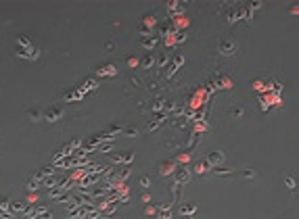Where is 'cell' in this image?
<instances>
[{
	"label": "cell",
	"mask_w": 299,
	"mask_h": 219,
	"mask_svg": "<svg viewBox=\"0 0 299 219\" xmlns=\"http://www.w3.org/2000/svg\"><path fill=\"white\" fill-rule=\"evenodd\" d=\"M236 42H232V40H222L220 42V46H217V50L222 52V54H234L236 52Z\"/></svg>",
	"instance_id": "cell-3"
},
{
	"label": "cell",
	"mask_w": 299,
	"mask_h": 219,
	"mask_svg": "<svg viewBox=\"0 0 299 219\" xmlns=\"http://www.w3.org/2000/svg\"><path fill=\"white\" fill-rule=\"evenodd\" d=\"M126 136H128V138H134V136H138V130H136V128H130V130H126Z\"/></svg>",
	"instance_id": "cell-10"
},
{
	"label": "cell",
	"mask_w": 299,
	"mask_h": 219,
	"mask_svg": "<svg viewBox=\"0 0 299 219\" xmlns=\"http://www.w3.org/2000/svg\"><path fill=\"white\" fill-rule=\"evenodd\" d=\"M27 117L32 119V121H40V119H44V111H40V109H29L27 111Z\"/></svg>",
	"instance_id": "cell-4"
},
{
	"label": "cell",
	"mask_w": 299,
	"mask_h": 219,
	"mask_svg": "<svg viewBox=\"0 0 299 219\" xmlns=\"http://www.w3.org/2000/svg\"><path fill=\"white\" fill-rule=\"evenodd\" d=\"M171 171V165H165V163H163V165H161V173L165 175V173H170Z\"/></svg>",
	"instance_id": "cell-14"
},
{
	"label": "cell",
	"mask_w": 299,
	"mask_h": 219,
	"mask_svg": "<svg viewBox=\"0 0 299 219\" xmlns=\"http://www.w3.org/2000/svg\"><path fill=\"white\" fill-rule=\"evenodd\" d=\"M61 117H63V109H59V106H50V109L44 111V119H46L48 123H54V121H59Z\"/></svg>",
	"instance_id": "cell-2"
},
{
	"label": "cell",
	"mask_w": 299,
	"mask_h": 219,
	"mask_svg": "<svg viewBox=\"0 0 299 219\" xmlns=\"http://www.w3.org/2000/svg\"><path fill=\"white\" fill-rule=\"evenodd\" d=\"M287 186H289V188H291V190H293V188H295V182H293V177H287Z\"/></svg>",
	"instance_id": "cell-15"
},
{
	"label": "cell",
	"mask_w": 299,
	"mask_h": 219,
	"mask_svg": "<svg viewBox=\"0 0 299 219\" xmlns=\"http://www.w3.org/2000/svg\"><path fill=\"white\" fill-rule=\"evenodd\" d=\"M178 177H180L182 182H188V177H190V175H188V171H180V173H178Z\"/></svg>",
	"instance_id": "cell-13"
},
{
	"label": "cell",
	"mask_w": 299,
	"mask_h": 219,
	"mask_svg": "<svg viewBox=\"0 0 299 219\" xmlns=\"http://www.w3.org/2000/svg\"><path fill=\"white\" fill-rule=\"evenodd\" d=\"M113 69H115V67H111V65H107V67H105L103 71H98V73H100V75H113V73H115Z\"/></svg>",
	"instance_id": "cell-7"
},
{
	"label": "cell",
	"mask_w": 299,
	"mask_h": 219,
	"mask_svg": "<svg viewBox=\"0 0 299 219\" xmlns=\"http://www.w3.org/2000/svg\"><path fill=\"white\" fill-rule=\"evenodd\" d=\"M15 54L19 56V58H23V61H38L40 58V46L34 42L27 34H21V36H17V40H15Z\"/></svg>",
	"instance_id": "cell-1"
},
{
	"label": "cell",
	"mask_w": 299,
	"mask_h": 219,
	"mask_svg": "<svg viewBox=\"0 0 299 219\" xmlns=\"http://www.w3.org/2000/svg\"><path fill=\"white\" fill-rule=\"evenodd\" d=\"M215 169V173L217 175H228V173H232V169H217V167H214Z\"/></svg>",
	"instance_id": "cell-11"
},
{
	"label": "cell",
	"mask_w": 299,
	"mask_h": 219,
	"mask_svg": "<svg viewBox=\"0 0 299 219\" xmlns=\"http://www.w3.org/2000/svg\"><path fill=\"white\" fill-rule=\"evenodd\" d=\"M195 209H197V205H186V207H182L180 211H182V215H184V213L190 215V213H195Z\"/></svg>",
	"instance_id": "cell-6"
},
{
	"label": "cell",
	"mask_w": 299,
	"mask_h": 219,
	"mask_svg": "<svg viewBox=\"0 0 299 219\" xmlns=\"http://www.w3.org/2000/svg\"><path fill=\"white\" fill-rule=\"evenodd\" d=\"M245 177H255V171H245Z\"/></svg>",
	"instance_id": "cell-16"
},
{
	"label": "cell",
	"mask_w": 299,
	"mask_h": 219,
	"mask_svg": "<svg viewBox=\"0 0 299 219\" xmlns=\"http://www.w3.org/2000/svg\"><path fill=\"white\" fill-rule=\"evenodd\" d=\"M142 65H144V67L153 65V56H151V54H146V56H144V61H142Z\"/></svg>",
	"instance_id": "cell-12"
},
{
	"label": "cell",
	"mask_w": 299,
	"mask_h": 219,
	"mask_svg": "<svg viewBox=\"0 0 299 219\" xmlns=\"http://www.w3.org/2000/svg\"><path fill=\"white\" fill-rule=\"evenodd\" d=\"M222 161H224V154H222L220 150H217V152H214V154H209V157H207V163H209V165H220Z\"/></svg>",
	"instance_id": "cell-5"
},
{
	"label": "cell",
	"mask_w": 299,
	"mask_h": 219,
	"mask_svg": "<svg viewBox=\"0 0 299 219\" xmlns=\"http://www.w3.org/2000/svg\"><path fill=\"white\" fill-rule=\"evenodd\" d=\"M205 167H207V163H197V169H195V171H197V173H205V171H207Z\"/></svg>",
	"instance_id": "cell-8"
},
{
	"label": "cell",
	"mask_w": 299,
	"mask_h": 219,
	"mask_svg": "<svg viewBox=\"0 0 299 219\" xmlns=\"http://www.w3.org/2000/svg\"><path fill=\"white\" fill-rule=\"evenodd\" d=\"M186 219H193V217H186Z\"/></svg>",
	"instance_id": "cell-17"
},
{
	"label": "cell",
	"mask_w": 299,
	"mask_h": 219,
	"mask_svg": "<svg viewBox=\"0 0 299 219\" xmlns=\"http://www.w3.org/2000/svg\"><path fill=\"white\" fill-rule=\"evenodd\" d=\"M149 184H151V179H149L146 175H142V177H140V186H142V188H149Z\"/></svg>",
	"instance_id": "cell-9"
}]
</instances>
